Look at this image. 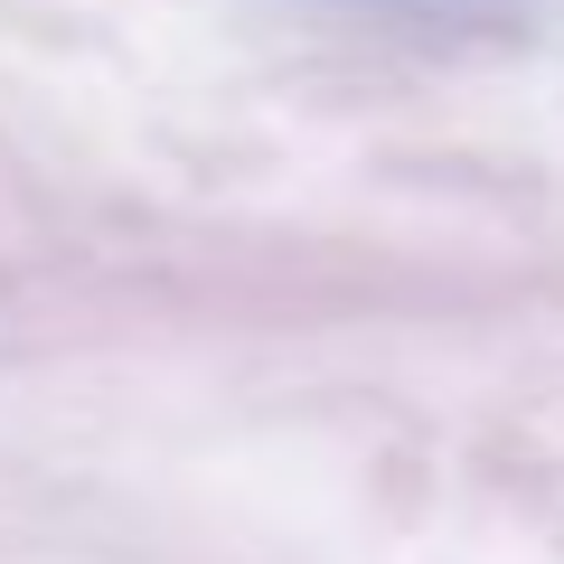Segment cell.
<instances>
[{
  "label": "cell",
  "instance_id": "cell-1",
  "mask_svg": "<svg viewBox=\"0 0 564 564\" xmlns=\"http://www.w3.org/2000/svg\"><path fill=\"white\" fill-rule=\"evenodd\" d=\"M386 10H433V20H480V10H527V0H386Z\"/></svg>",
  "mask_w": 564,
  "mask_h": 564
}]
</instances>
